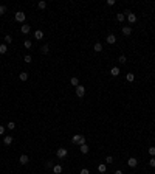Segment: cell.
Returning <instances> with one entry per match:
<instances>
[{
    "label": "cell",
    "instance_id": "cell-2",
    "mask_svg": "<svg viewBox=\"0 0 155 174\" xmlns=\"http://www.w3.org/2000/svg\"><path fill=\"white\" fill-rule=\"evenodd\" d=\"M25 17H26V16H25L23 11H17V13H16V22L23 23V22H25Z\"/></svg>",
    "mask_w": 155,
    "mask_h": 174
},
{
    "label": "cell",
    "instance_id": "cell-1",
    "mask_svg": "<svg viewBox=\"0 0 155 174\" xmlns=\"http://www.w3.org/2000/svg\"><path fill=\"white\" fill-rule=\"evenodd\" d=\"M71 143L81 146V144L85 143V137H84V135H73V137H71Z\"/></svg>",
    "mask_w": 155,
    "mask_h": 174
},
{
    "label": "cell",
    "instance_id": "cell-31",
    "mask_svg": "<svg viewBox=\"0 0 155 174\" xmlns=\"http://www.w3.org/2000/svg\"><path fill=\"white\" fill-rule=\"evenodd\" d=\"M149 166L155 168V159H154V157H151V160H149Z\"/></svg>",
    "mask_w": 155,
    "mask_h": 174
},
{
    "label": "cell",
    "instance_id": "cell-27",
    "mask_svg": "<svg viewBox=\"0 0 155 174\" xmlns=\"http://www.w3.org/2000/svg\"><path fill=\"white\" fill-rule=\"evenodd\" d=\"M133 79H135V75H133V73H127V81L132 82Z\"/></svg>",
    "mask_w": 155,
    "mask_h": 174
},
{
    "label": "cell",
    "instance_id": "cell-28",
    "mask_svg": "<svg viewBox=\"0 0 155 174\" xmlns=\"http://www.w3.org/2000/svg\"><path fill=\"white\" fill-rule=\"evenodd\" d=\"M23 45H25V48H31V47H33V42H31V41H25Z\"/></svg>",
    "mask_w": 155,
    "mask_h": 174
},
{
    "label": "cell",
    "instance_id": "cell-13",
    "mask_svg": "<svg viewBox=\"0 0 155 174\" xmlns=\"http://www.w3.org/2000/svg\"><path fill=\"white\" fill-rule=\"evenodd\" d=\"M110 75H112V76H118V75H119V67H112Z\"/></svg>",
    "mask_w": 155,
    "mask_h": 174
},
{
    "label": "cell",
    "instance_id": "cell-14",
    "mask_svg": "<svg viewBox=\"0 0 155 174\" xmlns=\"http://www.w3.org/2000/svg\"><path fill=\"white\" fill-rule=\"evenodd\" d=\"M106 41H107L109 44H115V42H116V37H115V34H109Z\"/></svg>",
    "mask_w": 155,
    "mask_h": 174
},
{
    "label": "cell",
    "instance_id": "cell-21",
    "mask_svg": "<svg viewBox=\"0 0 155 174\" xmlns=\"http://www.w3.org/2000/svg\"><path fill=\"white\" fill-rule=\"evenodd\" d=\"M19 78L22 79V81H26V79H28V73H26V72H22V73L19 75Z\"/></svg>",
    "mask_w": 155,
    "mask_h": 174
},
{
    "label": "cell",
    "instance_id": "cell-29",
    "mask_svg": "<svg viewBox=\"0 0 155 174\" xmlns=\"http://www.w3.org/2000/svg\"><path fill=\"white\" fill-rule=\"evenodd\" d=\"M147 151H149V154H151V157H154V156H155V148H154V146H151V148H149Z\"/></svg>",
    "mask_w": 155,
    "mask_h": 174
},
{
    "label": "cell",
    "instance_id": "cell-25",
    "mask_svg": "<svg viewBox=\"0 0 155 174\" xmlns=\"http://www.w3.org/2000/svg\"><path fill=\"white\" fill-rule=\"evenodd\" d=\"M6 127H8V129H11V131H12V129H16V123H14V121H9Z\"/></svg>",
    "mask_w": 155,
    "mask_h": 174
},
{
    "label": "cell",
    "instance_id": "cell-9",
    "mask_svg": "<svg viewBox=\"0 0 155 174\" xmlns=\"http://www.w3.org/2000/svg\"><path fill=\"white\" fill-rule=\"evenodd\" d=\"M93 50H95L96 53H101V51H102V44H99V42H96V44L93 45Z\"/></svg>",
    "mask_w": 155,
    "mask_h": 174
},
{
    "label": "cell",
    "instance_id": "cell-17",
    "mask_svg": "<svg viewBox=\"0 0 155 174\" xmlns=\"http://www.w3.org/2000/svg\"><path fill=\"white\" fill-rule=\"evenodd\" d=\"M6 51H8V47H6V44H0V55H5Z\"/></svg>",
    "mask_w": 155,
    "mask_h": 174
},
{
    "label": "cell",
    "instance_id": "cell-20",
    "mask_svg": "<svg viewBox=\"0 0 155 174\" xmlns=\"http://www.w3.org/2000/svg\"><path fill=\"white\" fill-rule=\"evenodd\" d=\"M37 8H39V9H45V8H47V2H44V0H41V2L37 3Z\"/></svg>",
    "mask_w": 155,
    "mask_h": 174
},
{
    "label": "cell",
    "instance_id": "cell-12",
    "mask_svg": "<svg viewBox=\"0 0 155 174\" xmlns=\"http://www.w3.org/2000/svg\"><path fill=\"white\" fill-rule=\"evenodd\" d=\"M79 149H81L82 154H87V152H89V144H87V143L81 144V146H79Z\"/></svg>",
    "mask_w": 155,
    "mask_h": 174
},
{
    "label": "cell",
    "instance_id": "cell-6",
    "mask_svg": "<svg viewBox=\"0 0 155 174\" xmlns=\"http://www.w3.org/2000/svg\"><path fill=\"white\" fill-rule=\"evenodd\" d=\"M126 17H127V22H129V23H135V22H137V16L133 14V13H129Z\"/></svg>",
    "mask_w": 155,
    "mask_h": 174
},
{
    "label": "cell",
    "instance_id": "cell-19",
    "mask_svg": "<svg viewBox=\"0 0 155 174\" xmlns=\"http://www.w3.org/2000/svg\"><path fill=\"white\" fill-rule=\"evenodd\" d=\"M70 82H71V85H74V87H78V85H79V79H78L76 76H73V78L70 79Z\"/></svg>",
    "mask_w": 155,
    "mask_h": 174
},
{
    "label": "cell",
    "instance_id": "cell-11",
    "mask_svg": "<svg viewBox=\"0 0 155 174\" xmlns=\"http://www.w3.org/2000/svg\"><path fill=\"white\" fill-rule=\"evenodd\" d=\"M3 143L6 144V146H9V144L12 143V137H11V135H6V137H3Z\"/></svg>",
    "mask_w": 155,
    "mask_h": 174
},
{
    "label": "cell",
    "instance_id": "cell-38",
    "mask_svg": "<svg viewBox=\"0 0 155 174\" xmlns=\"http://www.w3.org/2000/svg\"><path fill=\"white\" fill-rule=\"evenodd\" d=\"M115 174H122V171L121 170H116V171H115Z\"/></svg>",
    "mask_w": 155,
    "mask_h": 174
},
{
    "label": "cell",
    "instance_id": "cell-10",
    "mask_svg": "<svg viewBox=\"0 0 155 174\" xmlns=\"http://www.w3.org/2000/svg\"><path fill=\"white\" fill-rule=\"evenodd\" d=\"M30 30H31V26L26 25V23H25V25H22V28H20V31H22L23 34H28V33H30Z\"/></svg>",
    "mask_w": 155,
    "mask_h": 174
},
{
    "label": "cell",
    "instance_id": "cell-3",
    "mask_svg": "<svg viewBox=\"0 0 155 174\" xmlns=\"http://www.w3.org/2000/svg\"><path fill=\"white\" fill-rule=\"evenodd\" d=\"M67 154H68V151H67L65 148H59L57 151H56V156L59 157V159H65V157H67Z\"/></svg>",
    "mask_w": 155,
    "mask_h": 174
},
{
    "label": "cell",
    "instance_id": "cell-30",
    "mask_svg": "<svg viewBox=\"0 0 155 174\" xmlns=\"http://www.w3.org/2000/svg\"><path fill=\"white\" fill-rule=\"evenodd\" d=\"M23 61H25V62H28V64H30V62H31V61H33V58H31V56H30V55H26V56H25V58H23Z\"/></svg>",
    "mask_w": 155,
    "mask_h": 174
},
{
    "label": "cell",
    "instance_id": "cell-33",
    "mask_svg": "<svg viewBox=\"0 0 155 174\" xmlns=\"http://www.w3.org/2000/svg\"><path fill=\"white\" fill-rule=\"evenodd\" d=\"M106 163H113V157L107 156V157H106Z\"/></svg>",
    "mask_w": 155,
    "mask_h": 174
},
{
    "label": "cell",
    "instance_id": "cell-18",
    "mask_svg": "<svg viewBox=\"0 0 155 174\" xmlns=\"http://www.w3.org/2000/svg\"><path fill=\"white\" fill-rule=\"evenodd\" d=\"M124 19H126L124 13H118V14H116V20H118V22H124Z\"/></svg>",
    "mask_w": 155,
    "mask_h": 174
},
{
    "label": "cell",
    "instance_id": "cell-24",
    "mask_svg": "<svg viewBox=\"0 0 155 174\" xmlns=\"http://www.w3.org/2000/svg\"><path fill=\"white\" fill-rule=\"evenodd\" d=\"M12 42V37L9 36V34H6V36H5V44H11Z\"/></svg>",
    "mask_w": 155,
    "mask_h": 174
},
{
    "label": "cell",
    "instance_id": "cell-16",
    "mask_svg": "<svg viewBox=\"0 0 155 174\" xmlns=\"http://www.w3.org/2000/svg\"><path fill=\"white\" fill-rule=\"evenodd\" d=\"M34 37H36L37 41H41V39H44V33H42L41 30H37L36 33H34Z\"/></svg>",
    "mask_w": 155,
    "mask_h": 174
},
{
    "label": "cell",
    "instance_id": "cell-35",
    "mask_svg": "<svg viewBox=\"0 0 155 174\" xmlns=\"http://www.w3.org/2000/svg\"><path fill=\"white\" fill-rule=\"evenodd\" d=\"M107 5H109V6H113V5H115V0H107Z\"/></svg>",
    "mask_w": 155,
    "mask_h": 174
},
{
    "label": "cell",
    "instance_id": "cell-22",
    "mask_svg": "<svg viewBox=\"0 0 155 174\" xmlns=\"http://www.w3.org/2000/svg\"><path fill=\"white\" fill-rule=\"evenodd\" d=\"M98 171H99V173H106V171H107V166H106L104 163H101L99 166H98Z\"/></svg>",
    "mask_w": 155,
    "mask_h": 174
},
{
    "label": "cell",
    "instance_id": "cell-15",
    "mask_svg": "<svg viewBox=\"0 0 155 174\" xmlns=\"http://www.w3.org/2000/svg\"><path fill=\"white\" fill-rule=\"evenodd\" d=\"M53 173H54V174H61V173H62V166H61V165H54V166H53Z\"/></svg>",
    "mask_w": 155,
    "mask_h": 174
},
{
    "label": "cell",
    "instance_id": "cell-36",
    "mask_svg": "<svg viewBox=\"0 0 155 174\" xmlns=\"http://www.w3.org/2000/svg\"><path fill=\"white\" fill-rule=\"evenodd\" d=\"M45 165H47V168H53V166H54V165H53V162H47Z\"/></svg>",
    "mask_w": 155,
    "mask_h": 174
},
{
    "label": "cell",
    "instance_id": "cell-5",
    "mask_svg": "<svg viewBox=\"0 0 155 174\" xmlns=\"http://www.w3.org/2000/svg\"><path fill=\"white\" fill-rule=\"evenodd\" d=\"M127 165H129L130 168H135L138 165V160L135 159V157H129V159H127Z\"/></svg>",
    "mask_w": 155,
    "mask_h": 174
},
{
    "label": "cell",
    "instance_id": "cell-8",
    "mask_svg": "<svg viewBox=\"0 0 155 174\" xmlns=\"http://www.w3.org/2000/svg\"><path fill=\"white\" fill-rule=\"evenodd\" d=\"M122 34L124 36H130L132 34V28L130 26H122Z\"/></svg>",
    "mask_w": 155,
    "mask_h": 174
},
{
    "label": "cell",
    "instance_id": "cell-4",
    "mask_svg": "<svg viewBox=\"0 0 155 174\" xmlns=\"http://www.w3.org/2000/svg\"><path fill=\"white\" fill-rule=\"evenodd\" d=\"M76 95H78V98H82V96L85 95V87L78 85V87H76Z\"/></svg>",
    "mask_w": 155,
    "mask_h": 174
},
{
    "label": "cell",
    "instance_id": "cell-7",
    "mask_svg": "<svg viewBox=\"0 0 155 174\" xmlns=\"http://www.w3.org/2000/svg\"><path fill=\"white\" fill-rule=\"evenodd\" d=\"M19 162L22 163V165H26V163L30 162V157L26 156V154H22V156H20V159H19Z\"/></svg>",
    "mask_w": 155,
    "mask_h": 174
},
{
    "label": "cell",
    "instance_id": "cell-26",
    "mask_svg": "<svg viewBox=\"0 0 155 174\" xmlns=\"http://www.w3.org/2000/svg\"><path fill=\"white\" fill-rule=\"evenodd\" d=\"M41 51H42V53H44V55H47V53H48V51H50V48H48V45H44V47H42V48H41Z\"/></svg>",
    "mask_w": 155,
    "mask_h": 174
},
{
    "label": "cell",
    "instance_id": "cell-23",
    "mask_svg": "<svg viewBox=\"0 0 155 174\" xmlns=\"http://www.w3.org/2000/svg\"><path fill=\"white\" fill-rule=\"evenodd\" d=\"M118 61H119V62H121V64H126V62H127V58H126L124 55H121V56H119V58H118Z\"/></svg>",
    "mask_w": 155,
    "mask_h": 174
},
{
    "label": "cell",
    "instance_id": "cell-37",
    "mask_svg": "<svg viewBox=\"0 0 155 174\" xmlns=\"http://www.w3.org/2000/svg\"><path fill=\"white\" fill-rule=\"evenodd\" d=\"M3 132H5V126H0V135H3Z\"/></svg>",
    "mask_w": 155,
    "mask_h": 174
},
{
    "label": "cell",
    "instance_id": "cell-32",
    "mask_svg": "<svg viewBox=\"0 0 155 174\" xmlns=\"http://www.w3.org/2000/svg\"><path fill=\"white\" fill-rule=\"evenodd\" d=\"M5 13H6V6H3V5H0V14L3 16Z\"/></svg>",
    "mask_w": 155,
    "mask_h": 174
},
{
    "label": "cell",
    "instance_id": "cell-34",
    "mask_svg": "<svg viewBox=\"0 0 155 174\" xmlns=\"http://www.w3.org/2000/svg\"><path fill=\"white\" fill-rule=\"evenodd\" d=\"M79 174H90V171L87 170V168H82V170H81V173H79Z\"/></svg>",
    "mask_w": 155,
    "mask_h": 174
}]
</instances>
